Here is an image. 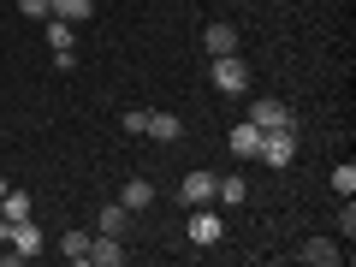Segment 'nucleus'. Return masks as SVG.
Returning a JSON list of instances; mask_svg holds the SVG:
<instances>
[{"mask_svg": "<svg viewBox=\"0 0 356 267\" xmlns=\"http://www.w3.org/2000/svg\"><path fill=\"white\" fill-rule=\"evenodd\" d=\"M250 125H255V131H280V125H297V119L285 113V102H273V95H261V102L250 107Z\"/></svg>", "mask_w": 356, "mask_h": 267, "instance_id": "obj_5", "label": "nucleus"}, {"mask_svg": "<svg viewBox=\"0 0 356 267\" xmlns=\"http://www.w3.org/2000/svg\"><path fill=\"white\" fill-rule=\"evenodd\" d=\"M95 226H102L107 238H125V226H131V208H125V202H102V220H95Z\"/></svg>", "mask_w": 356, "mask_h": 267, "instance_id": "obj_12", "label": "nucleus"}, {"mask_svg": "<svg viewBox=\"0 0 356 267\" xmlns=\"http://www.w3.org/2000/svg\"><path fill=\"white\" fill-rule=\"evenodd\" d=\"M6 191H13V184H6V178H0V196H6Z\"/></svg>", "mask_w": 356, "mask_h": 267, "instance_id": "obj_23", "label": "nucleus"}, {"mask_svg": "<svg viewBox=\"0 0 356 267\" xmlns=\"http://www.w3.org/2000/svg\"><path fill=\"white\" fill-rule=\"evenodd\" d=\"M125 255H131V250H125L119 238H107V232L89 243V261H95V267H125Z\"/></svg>", "mask_w": 356, "mask_h": 267, "instance_id": "obj_9", "label": "nucleus"}, {"mask_svg": "<svg viewBox=\"0 0 356 267\" xmlns=\"http://www.w3.org/2000/svg\"><path fill=\"white\" fill-rule=\"evenodd\" d=\"M42 30H48V48H54V54H77V36H72L65 18H42Z\"/></svg>", "mask_w": 356, "mask_h": 267, "instance_id": "obj_13", "label": "nucleus"}, {"mask_svg": "<svg viewBox=\"0 0 356 267\" xmlns=\"http://www.w3.org/2000/svg\"><path fill=\"white\" fill-rule=\"evenodd\" d=\"M214 184H220V178L208 172V166H196V172H184V184H178V202L208 208V202H214Z\"/></svg>", "mask_w": 356, "mask_h": 267, "instance_id": "obj_4", "label": "nucleus"}, {"mask_svg": "<svg viewBox=\"0 0 356 267\" xmlns=\"http://www.w3.org/2000/svg\"><path fill=\"white\" fill-rule=\"evenodd\" d=\"M255 149H261V131H255V125H238V131H232V154H243V161H250Z\"/></svg>", "mask_w": 356, "mask_h": 267, "instance_id": "obj_17", "label": "nucleus"}, {"mask_svg": "<svg viewBox=\"0 0 356 267\" xmlns=\"http://www.w3.org/2000/svg\"><path fill=\"white\" fill-rule=\"evenodd\" d=\"M214 202H226V208H238V202H250V184H243L238 172H226V178H220V184H214Z\"/></svg>", "mask_w": 356, "mask_h": 267, "instance_id": "obj_14", "label": "nucleus"}, {"mask_svg": "<svg viewBox=\"0 0 356 267\" xmlns=\"http://www.w3.org/2000/svg\"><path fill=\"white\" fill-rule=\"evenodd\" d=\"M339 226H344V243H350V232H356V202H350V196L339 202Z\"/></svg>", "mask_w": 356, "mask_h": 267, "instance_id": "obj_22", "label": "nucleus"}, {"mask_svg": "<svg viewBox=\"0 0 356 267\" xmlns=\"http://www.w3.org/2000/svg\"><path fill=\"white\" fill-rule=\"evenodd\" d=\"M119 202H125L131 214H143V208H154V184H149V178H131L125 191H119Z\"/></svg>", "mask_w": 356, "mask_h": 267, "instance_id": "obj_11", "label": "nucleus"}, {"mask_svg": "<svg viewBox=\"0 0 356 267\" xmlns=\"http://www.w3.org/2000/svg\"><path fill=\"white\" fill-rule=\"evenodd\" d=\"M184 232H191V243H196V250H208V243H220V238H226V220H220L214 208H191V226H184Z\"/></svg>", "mask_w": 356, "mask_h": 267, "instance_id": "obj_3", "label": "nucleus"}, {"mask_svg": "<svg viewBox=\"0 0 356 267\" xmlns=\"http://www.w3.org/2000/svg\"><path fill=\"white\" fill-rule=\"evenodd\" d=\"M0 214H6V220H30V196L24 191H6V196H0Z\"/></svg>", "mask_w": 356, "mask_h": 267, "instance_id": "obj_18", "label": "nucleus"}, {"mask_svg": "<svg viewBox=\"0 0 356 267\" xmlns=\"http://www.w3.org/2000/svg\"><path fill=\"white\" fill-rule=\"evenodd\" d=\"M89 243H95L89 232H60V255L65 261H89Z\"/></svg>", "mask_w": 356, "mask_h": 267, "instance_id": "obj_15", "label": "nucleus"}, {"mask_svg": "<svg viewBox=\"0 0 356 267\" xmlns=\"http://www.w3.org/2000/svg\"><path fill=\"white\" fill-rule=\"evenodd\" d=\"M119 125H125L131 137H143V131H149V107H125V113H119Z\"/></svg>", "mask_w": 356, "mask_h": 267, "instance_id": "obj_19", "label": "nucleus"}, {"mask_svg": "<svg viewBox=\"0 0 356 267\" xmlns=\"http://www.w3.org/2000/svg\"><path fill=\"white\" fill-rule=\"evenodd\" d=\"M18 13H24V18H36V24H42V18H54V0H18Z\"/></svg>", "mask_w": 356, "mask_h": 267, "instance_id": "obj_21", "label": "nucleus"}, {"mask_svg": "<svg viewBox=\"0 0 356 267\" xmlns=\"http://www.w3.org/2000/svg\"><path fill=\"white\" fill-rule=\"evenodd\" d=\"M89 13H95V0H54V18H65V24H83Z\"/></svg>", "mask_w": 356, "mask_h": 267, "instance_id": "obj_16", "label": "nucleus"}, {"mask_svg": "<svg viewBox=\"0 0 356 267\" xmlns=\"http://www.w3.org/2000/svg\"><path fill=\"white\" fill-rule=\"evenodd\" d=\"M214 89H220V95H243V89H250V60L220 54V60H214Z\"/></svg>", "mask_w": 356, "mask_h": 267, "instance_id": "obj_2", "label": "nucleus"}, {"mask_svg": "<svg viewBox=\"0 0 356 267\" xmlns=\"http://www.w3.org/2000/svg\"><path fill=\"white\" fill-rule=\"evenodd\" d=\"M332 191H339V196H356V166H350V161L332 166Z\"/></svg>", "mask_w": 356, "mask_h": 267, "instance_id": "obj_20", "label": "nucleus"}, {"mask_svg": "<svg viewBox=\"0 0 356 267\" xmlns=\"http://www.w3.org/2000/svg\"><path fill=\"white\" fill-rule=\"evenodd\" d=\"M143 137H154V143H178V137H184V119H178V113H149V131H143Z\"/></svg>", "mask_w": 356, "mask_h": 267, "instance_id": "obj_10", "label": "nucleus"}, {"mask_svg": "<svg viewBox=\"0 0 356 267\" xmlns=\"http://www.w3.org/2000/svg\"><path fill=\"white\" fill-rule=\"evenodd\" d=\"M261 154L267 166H291L297 161V125H280V131H261Z\"/></svg>", "mask_w": 356, "mask_h": 267, "instance_id": "obj_1", "label": "nucleus"}, {"mask_svg": "<svg viewBox=\"0 0 356 267\" xmlns=\"http://www.w3.org/2000/svg\"><path fill=\"white\" fill-rule=\"evenodd\" d=\"M6 250H18L30 261V255H42V226L36 220H13V238H6Z\"/></svg>", "mask_w": 356, "mask_h": 267, "instance_id": "obj_7", "label": "nucleus"}, {"mask_svg": "<svg viewBox=\"0 0 356 267\" xmlns=\"http://www.w3.org/2000/svg\"><path fill=\"white\" fill-rule=\"evenodd\" d=\"M202 48L214 54H238V24H226V18H220V24H202Z\"/></svg>", "mask_w": 356, "mask_h": 267, "instance_id": "obj_6", "label": "nucleus"}, {"mask_svg": "<svg viewBox=\"0 0 356 267\" xmlns=\"http://www.w3.org/2000/svg\"><path fill=\"white\" fill-rule=\"evenodd\" d=\"M297 261H309V267H339V261H344V250H339L332 238H309L303 250H297Z\"/></svg>", "mask_w": 356, "mask_h": 267, "instance_id": "obj_8", "label": "nucleus"}]
</instances>
